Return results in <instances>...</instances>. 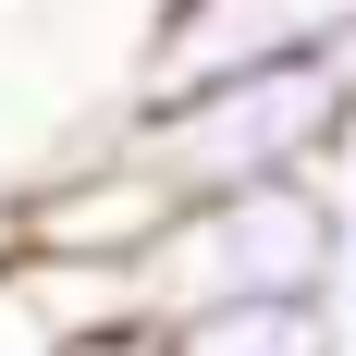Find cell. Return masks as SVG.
<instances>
[{"label":"cell","mask_w":356,"mask_h":356,"mask_svg":"<svg viewBox=\"0 0 356 356\" xmlns=\"http://www.w3.org/2000/svg\"><path fill=\"white\" fill-rule=\"evenodd\" d=\"M123 160L160 197H234V184H295L332 172L356 147V49L344 62H258V74H209V86H160L123 111Z\"/></svg>","instance_id":"6da1fadb"},{"label":"cell","mask_w":356,"mask_h":356,"mask_svg":"<svg viewBox=\"0 0 356 356\" xmlns=\"http://www.w3.org/2000/svg\"><path fill=\"white\" fill-rule=\"evenodd\" d=\"M160 0H0V209L123 136Z\"/></svg>","instance_id":"7a4b0ae2"},{"label":"cell","mask_w":356,"mask_h":356,"mask_svg":"<svg viewBox=\"0 0 356 356\" xmlns=\"http://www.w3.org/2000/svg\"><path fill=\"white\" fill-rule=\"evenodd\" d=\"M49 356H172V320H99V332H62Z\"/></svg>","instance_id":"8992f818"},{"label":"cell","mask_w":356,"mask_h":356,"mask_svg":"<svg viewBox=\"0 0 356 356\" xmlns=\"http://www.w3.org/2000/svg\"><path fill=\"white\" fill-rule=\"evenodd\" d=\"M344 295H234L172 320V356H344Z\"/></svg>","instance_id":"5b68a950"},{"label":"cell","mask_w":356,"mask_h":356,"mask_svg":"<svg viewBox=\"0 0 356 356\" xmlns=\"http://www.w3.org/2000/svg\"><path fill=\"white\" fill-rule=\"evenodd\" d=\"M332 295H344V320H356V184H344V258H332Z\"/></svg>","instance_id":"52a82bcc"},{"label":"cell","mask_w":356,"mask_h":356,"mask_svg":"<svg viewBox=\"0 0 356 356\" xmlns=\"http://www.w3.org/2000/svg\"><path fill=\"white\" fill-rule=\"evenodd\" d=\"M344 49H356V0H160L147 99L209 86V74H258V62H344Z\"/></svg>","instance_id":"277c9868"},{"label":"cell","mask_w":356,"mask_h":356,"mask_svg":"<svg viewBox=\"0 0 356 356\" xmlns=\"http://www.w3.org/2000/svg\"><path fill=\"white\" fill-rule=\"evenodd\" d=\"M332 258H344V184L295 172V184L184 197L136 246V295H147V320H197L234 295H332Z\"/></svg>","instance_id":"3957f363"}]
</instances>
